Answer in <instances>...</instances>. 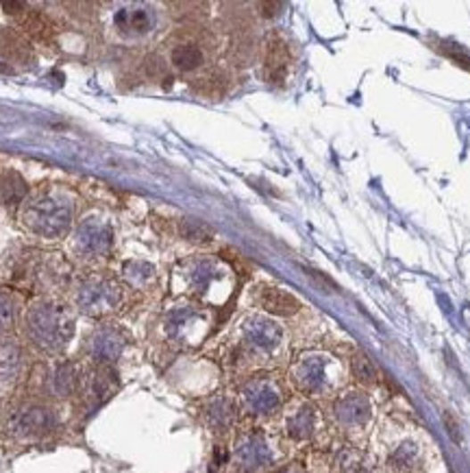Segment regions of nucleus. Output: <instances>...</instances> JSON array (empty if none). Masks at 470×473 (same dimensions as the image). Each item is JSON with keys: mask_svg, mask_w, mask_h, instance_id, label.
<instances>
[{"mask_svg": "<svg viewBox=\"0 0 470 473\" xmlns=\"http://www.w3.org/2000/svg\"><path fill=\"white\" fill-rule=\"evenodd\" d=\"M78 384H81V378H78V371L74 364L66 362V364H62V367L54 369L53 391L57 393V395H62V397L72 395V393L78 388Z\"/></svg>", "mask_w": 470, "mask_h": 473, "instance_id": "9d476101", "label": "nucleus"}, {"mask_svg": "<svg viewBox=\"0 0 470 473\" xmlns=\"http://www.w3.org/2000/svg\"><path fill=\"white\" fill-rule=\"evenodd\" d=\"M27 181H24L18 172L7 170L0 175V199H3L4 203H20V201L27 196Z\"/></svg>", "mask_w": 470, "mask_h": 473, "instance_id": "1a4fd4ad", "label": "nucleus"}, {"mask_svg": "<svg viewBox=\"0 0 470 473\" xmlns=\"http://www.w3.org/2000/svg\"><path fill=\"white\" fill-rule=\"evenodd\" d=\"M22 220L33 234L59 238L72 223V203L59 192H44L24 208Z\"/></svg>", "mask_w": 470, "mask_h": 473, "instance_id": "f03ea898", "label": "nucleus"}, {"mask_svg": "<svg viewBox=\"0 0 470 473\" xmlns=\"http://www.w3.org/2000/svg\"><path fill=\"white\" fill-rule=\"evenodd\" d=\"M111 228L101 219H87L77 231L78 251L87 255H103L111 246Z\"/></svg>", "mask_w": 470, "mask_h": 473, "instance_id": "39448f33", "label": "nucleus"}, {"mask_svg": "<svg viewBox=\"0 0 470 473\" xmlns=\"http://www.w3.org/2000/svg\"><path fill=\"white\" fill-rule=\"evenodd\" d=\"M29 338L44 352L57 353L66 349L74 334V319L63 305L37 303L27 314Z\"/></svg>", "mask_w": 470, "mask_h": 473, "instance_id": "f257e3e1", "label": "nucleus"}, {"mask_svg": "<svg viewBox=\"0 0 470 473\" xmlns=\"http://www.w3.org/2000/svg\"><path fill=\"white\" fill-rule=\"evenodd\" d=\"M20 367V349L13 343H0V379H12Z\"/></svg>", "mask_w": 470, "mask_h": 473, "instance_id": "f8f14e48", "label": "nucleus"}, {"mask_svg": "<svg viewBox=\"0 0 470 473\" xmlns=\"http://www.w3.org/2000/svg\"><path fill=\"white\" fill-rule=\"evenodd\" d=\"M285 62H288V59H285L284 44H272L270 53H268V71H270L272 81H279V79H284Z\"/></svg>", "mask_w": 470, "mask_h": 473, "instance_id": "2eb2a0df", "label": "nucleus"}, {"mask_svg": "<svg viewBox=\"0 0 470 473\" xmlns=\"http://www.w3.org/2000/svg\"><path fill=\"white\" fill-rule=\"evenodd\" d=\"M116 382H118L116 373H113L111 369L109 367L96 369V371L87 378V384H86L87 397H90L94 403L105 402V399L116 391Z\"/></svg>", "mask_w": 470, "mask_h": 473, "instance_id": "6e6552de", "label": "nucleus"}, {"mask_svg": "<svg viewBox=\"0 0 470 473\" xmlns=\"http://www.w3.org/2000/svg\"><path fill=\"white\" fill-rule=\"evenodd\" d=\"M183 236H186L187 240H196V243H202V240H210L211 238V231L205 228V225L196 223V220H186L183 223Z\"/></svg>", "mask_w": 470, "mask_h": 473, "instance_id": "f3484780", "label": "nucleus"}, {"mask_svg": "<svg viewBox=\"0 0 470 473\" xmlns=\"http://www.w3.org/2000/svg\"><path fill=\"white\" fill-rule=\"evenodd\" d=\"M16 321V303L9 295L0 293V332H7Z\"/></svg>", "mask_w": 470, "mask_h": 473, "instance_id": "dca6fc26", "label": "nucleus"}, {"mask_svg": "<svg viewBox=\"0 0 470 473\" xmlns=\"http://www.w3.org/2000/svg\"><path fill=\"white\" fill-rule=\"evenodd\" d=\"M3 9H7V13H20L24 9V3H3Z\"/></svg>", "mask_w": 470, "mask_h": 473, "instance_id": "412c9836", "label": "nucleus"}, {"mask_svg": "<svg viewBox=\"0 0 470 473\" xmlns=\"http://www.w3.org/2000/svg\"><path fill=\"white\" fill-rule=\"evenodd\" d=\"M435 48H440V51H442L447 57H451L455 63H459V66L468 68L470 71V57L458 46V44H440V46H435Z\"/></svg>", "mask_w": 470, "mask_h": 473, "instance_id": "a211bd4d", "label": "nucleus"}, {"mask_svg": "<svg viewBox=\"0 0 470 473\" xmlns=\"http://www.w3.org/2000/svg\"><path fill=\"white\" fill-rule=\"evenodd\" d=\"M353 371H355V378H358L362 384H368V386L377 384V369H375L373 360H370L368 356H364V353H358V356H355Z\"/></svg>", "mask_w": 470, "mask_h": 473, "instance_id": "4468645a", "label": "nucleus"}, {"mask_svg": "<svg viewBox=\"0 0 470 473\" xmlns=\"http://www.w3.org/2000/svg\"><path fill=\"white\" fill-rule=\"evenodd\" d=\"M444 426H447L449 436H451L455 443H462V435H459V426H458V421H455V417L451 415V412H444Z\"/></svg>", "mask_w": 470, "mask_h": 473, "instance_id": "6ab92c4d", "label": "nucleus"}, {"mask_svg": "<svg viewBox=\"0 0 470 473\" xmlns=\"http://www.w3.org/2000/svg\"><path fill=\"white\" fill-rule=\"evenodd\" d=\"M125 341H122L120 332L111 328H101L92 334L90 343H87V352L92 353V358H96L98 362H111L120 356Z\"/></svg>", "mask_w": 470, "mask_h": 473, "instance_id": "423d86ee", "label": "nucleus"}, {"mask_svg": "<svg viewBox=\"0 0 470 473\" xmlns=\"http://www.w3.org/2000/svg\"><path fill=\"white\" fill-rule=\"evenodd\" d=\"M116 24L122 31H131L136 36H142V33H146L151 29V16H148L146 9H133V12L122 9L116 16Z\"/></svg>", "mask_w": 470, "mask_h": 473, "instance_id": "9b49d317", "label": "nucleus"}, {"mask_svg": "<svg viewBox=\"0 0 470 473\" xmlns=\"http://www.w3.org/2000/svg\"><path fill=\"white\" fill-rule=\"evenodd\" d=\"M54 426H57L54 412L33 403V406L18 408V411L9 417L7 430L12 436L22 438V441H31V438H42L51 435Z\"/></svg>", "mask_w": 470, "mask_h": 473, "instance_id": "7ed1b4c3", "label": "nucleus"}, {"mask_svg": "<svg viewBox=\"0 0 470 473\" xmlns=\"http://www.w3.org/2000/svg\"><path fill=\"white\" fill-rule=\"evenodd\" d=\"M260 7L266 9L264 12L266 18H272V16H276V9H281V4L279 3H261Z\"/></svg>", "mask_w": 470, "mask_h": 473, "instance_id": "aec40b11", "label": "nucleus"}, {"mask_svg": "<svg viewBox=\"0 0 470 473\" xmlns=\"http://www.w3.org/2000/svg\"><path fill=\"white\" fill-rule=\"evenodd\" d=\"M120 302V293L113 284H109L107 279H90L78 288L77 303L78 308L86 314H107L109 310H113Z\"/></svg>", "mask_w": 470, "mask_h": 473, "instance_id": "20e7f679", "label": "nucleus"}, {"mask_svg": "<svg viewBox=\"0 0 470 473\" xmlns=\"http://www.w3.org/2000/svg\"><path fill=\"white\" fill-rule=\"evenodd\" d=\"M260 302L264 305V310H268L270 314H276V317H292L301 308L299 299L292 297L290 293L281 288H261Z\"/></svg>", "mask_w": 470, "mask_h": 473, "instance_id": "0eeeda50", "label": "nucleus"}, {"mask_svg": "<svg viewBox=\"0 0 470 473\" xmlns=\"http://www.w3.org/2000/svg\"><path fill=\"white\" fill-rule=\"evenodd\" d=\"M0 72H12L7 66H0Z\"/></svg>", "mask_w": 470, "mask_h": 473, "instance_id": "4be33fe9", "label": "nucleus"}, {"mask_svg": "<svg viewBox=\"0 0 470 473\" xmlns=\"http://www.w3.org/2000/svg\"><path fill=\"white\" fill-rule=\"evenodd\" d=\"M172 62H175L177 68L181 71H194L202 63V53L196 46H190V44H183V46H177L172 51Z\"/></svg>", "mask_w": 470, "mask_h": 473, "instance_id": "ddd939ff", "label": "nucleus"}]
</instances>
